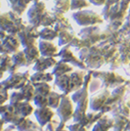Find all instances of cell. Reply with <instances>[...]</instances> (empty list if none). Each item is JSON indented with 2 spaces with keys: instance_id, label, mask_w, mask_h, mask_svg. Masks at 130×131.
I'll use <instances>...</instances> for the list:
<instances>
[{
  "instance_id": "1",
  "label": "cell",
  "mask_w": 130,
  "mask_h": 131,
  "mask_svg": "<svg viewBox=\"0 0 130 131\" xmlns=\"http://www.w3.org/2000/svg\"><path fill=\"white\" fill-rule=\"evenodd\" d=\"M19 45H20L19 41L17 40V38L14 35H11V34H8L5 38L2 40V42H1L2 51H6L8 53L17 51Z\"/></svg>"
},
{
  "instance_id": "2",
  "label": "cell",
  "mask_w": 130,
  "mask_h": 131,
  "mask_svg": "<svg viewBox=\"0 0 130 131\" xmlns=\"http://www.w3.org/2000/svg\"><path fill=\"white\" fill-rule=\"evenodd\" d=\"M35 115L37 116V119L41 124L46 123V121H48L52 116H53V113L48 109V108H42L39 109L35 112Z\"/></svg>"
},
{
  "instance_id": "3",
  "label": "cell",
  "mask_w": 130,
  "mask_h": 131,
  "mask_svg": "<svg viewBox=\"0 0 130 131\" xmlns=\"http://www.w3.org/2000/svg\"><path fill=\"white\" fill-rule=\"evenodd\" d=\"M40 51L43 55L49 57V56H54L55 53L57 52V48L48 41H42L40 43Z\"/></svg>"
},
{
  "instance_id": "4",
  "label": "cell",
  "mask_w": 130,
  "mask_h": 131,
  "mask_svg": "<svg viewBox=\"0 0 130 131\" xmlns=\"http://www.w3.org/2000/svg\"><path fill=\"white\" fill-rule=\"evenodd\" d=\"M25 55H26V59H27L28 62L38 59L37 49H35V47H32V46H28V48L25 50Z\"/></svg>"
},
{
  "instance_id": "5",
  "label": "cell",
  "mask_w": 130,
  "mask_h": 131,
  "mask_svg": "<svg viewBox=\"0 0 130 131\" xmlns=\"http://www.w3.org/2000/svg\"><path fill=\"white\" fill-rule=\"evenodd\" d=\"M39 95H47L49 93V90H50V86H49L47 83H44V82H41V83H37V86H36V89H35Z\"/></svg>"
},
{
  "instance_id": "6",
  "label": "cell",
  "mask_w": 130,
  "mask_h": 131,
  "mask_svg": "<svg viewBox=\"0 0 130 131\" xmlns=\"http://www.w3.org/2000/svg\"><path fill=\"white\" fill-rule=\"evenodd\" d=\"M56 35H57V33L55 32L53 29L49 28V27L44 28L43 30L40 32V36L45 39H53L56 37Z\"/></svg>"
},
{
  "instance_id": "7",
  "label": "cell",
  "mask_w": 130,
  "mask_h": 131,
  "mask_svg": "<svg viewBox=\"0 0 130 131\" xmlns=\"http://www.w3.org/2000/svg\"><path fill=\"white\" fill-rule=\"evenodd\" d=\"M71 71V67L65 65V64H61V65L59 64V65L56 67V69L54 70V73L55 74L62 75V74H64V73H66L67 71Z\"/></svg>"
},
{
  "instance_id": "8",
  "label": "cell",
  "mask_w": 130,
  "mask_h": 131,
  "mask_svg": "<svg viewBox=\"0 0 130 131\" xmlns=\"http://www.w3.org/2000/svg\"><path fill=\"white\" fill-rule=\"evenodd\" d=\"M34 101H35V104L37 105L38 107H41V108H44L46 105L48 104V99H46V97L43 95H39V94L35 97Z\"/></svg>"
},
{
  "instance_id": "9",
  "label": "cell",
  "mask_w": 130,
  "mask_h": 131,
  "mask_svg": "<svg viewBox=\"0 0 130 131\" xmlns=\"http://www.w3.org/2000/svg\"><path fill=\"white\" fill-rule=\"evenodd\" d=\"M87 6V3L85 2V0H73L71 3V8L72 9H79L82 7Z\"/></svg>"
},
{
  "instance_id": "10",
  "label": "cell",
  "mask_w": 130,
  "mask_h": 131,
  "mask_svg": "<svg viewBox=\"0 0 130 131\" xmlns=\"http://www.w3.org/2000/svg\"><path fill=\"white\" fill-rule=\"evenodd\" d=\"M49 99H53V102H51L50 103V106H52L53 108H56L57 106H58V104H59L60 102V96L58 95V94H56V93H52V94H50V97H49Z\"/></svg>"
},
{
  "instance_id": "11",
  "label": "cell",
  "mask_w": 130,
  "mask_h": 131,
  "mask_svg": "<svg viewBox=\"0 0 130 131\" xmlns=\"http://www.w3.org/2000/svg\"><path fill=\"white\" fill-rule=\"evenodd\" d=\"M92 2L96 5H101L105 2V0H92Z\"/></svg>"
}]
</instances>
